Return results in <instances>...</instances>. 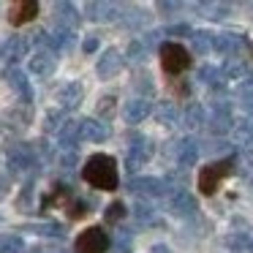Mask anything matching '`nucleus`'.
Listing matches in <instances>:
<instances>
[{
  "mask_svg": "<svg viewBox=\"0 0 253 253\" xmlns=\"http://www.w3.org/2000/svg\"><path fill=\"white\" fill-rule=\"evenodd\" d=\"M155 155V142L144 133H131L128 136V153H126V171L133 174L136 169H142L144 164H150Z\"/></svg>",
  "mask_w": 253,
  "mask_h": 253,
  "instance_id": "obj_4",
  "label": "nucleus"
},
{
  "mask_svg": "<svg viewBox=\"0 0 253 253\" xmlns=\"http://www.w3.org/2000/svg\"><path fill=\"white\" fill-rule=\"evenodd\" d=\"M234 171H237V158L234 155L210 161V164L199 171V191H202L204 196H215L218 188H220V182H223L229 174H234Z\"/></svg>",
  "mask_w": 253,
  "mask_h": 253,
  "instance_id": "obj_3",
  "label": "nucleus"
},
{
  "mask_svg": "<svg viewBox=\"0 0 253 253\" xmlns=\"http://www.w3.org/2000/svg\"><path fill=\"white\" fill-rule=\"evenodd\" d=\"M109 245H112L109 231H106L104 226H90V229H84L82 234L77 237L74 251L77 253H106Z\"/></svg>",
  "mask_w": 253,
  "mask_h": 253,
  "instance_id": "obj_7",
  "label": "nucleus"
},
{
  "mask_svg": "<svg viewBox=\"0 0 253 253\" xmlns=\"http://www.w3.org/2000/svg\"><path fill=\"white\" fill-rule=\"evenodd\" d=\"M6 117L8 120H17V126L25 128V126H30V120H33V109H30L28 104H19V106H14V109H8Z\"/></svg>",
  "mask_w": 253,
  "mask_h": 253,
  "instance_id": "obj_37",
  "label": "nucleus"
},
{
  "mask_svg": "<svg viewBox=\"0 0 253 253\" xmlns=\"http://www.w3.org/2000/svg\"><path fill=\"white\" fill-rule=\"evenodd\" d=\"M22 231H33V234H39V237H55V240H63V237H66V226L57 223V220L28 223V226H22Z\"/></svg>",
  "mask_w": 253,
  "mask_h": 253,
  "instance_id": "obj_27",
  "label": "nucleus"
},
{
  "mask_svg": "<svg viewBox=\"0 0 253 253\" xmlns=\"http://www.w3.org/2000/svg\"><path fill=\"white\" fill-rule=\"evenodd\" d=\"M28 36H8L3 44H0V63L6 68H17V63L22 57H28Z\"/></svg>",
  "mask_w": 253,
  "mask_h": 253,
  "instance_id": "obj_9",
  "label": "nucleus"
},
{
  "mask_svg": "<svg viewBox=\"0 0 253 253\" xmlns=\"http://www.w3.org/2000/svg\"><path fill=\"white\" fill-rule=\"evenodd\" d=\"M36 17H39V3H36V0H17V3L8 6V22H11L14 28L33 22Z\"/></svg>",
  "mask_w": 253,
  "mask_h": 253,
  "instance_id": "obj_18",
  "label": "nucleus"
},
{
  "mask_svg": "<svg viewBox=\"0 0 253 253\" xmlns=\"http://www.w3.org/2000/svg\"><path fill=\"white\" fill-rule=\"evenodd\" d=\"M166 212L174 215V218H196L199 212V202L188 188H174V191H166Z\"/></svg>",
  "mask_w": 253,
  "mask_h": 253,
  "instance_id": "obj_6",
  "label": "nucleus"
},
{
  "mask_svg": "<svg viewBox=\"0 0 253 253\" xmlns=\"http://www.w3.org/2000/svg\"><path fill=\"white\" fill-rule=\"evenodd\" d=\"M150 253H171V248H169V245H164V242H158V245L150 248Z\"/></svg>",
  "mask_w": 253,
  "mask_h": 253,
  "instance_id": "obj_46",
  "label": "nucleus"
},
{
  "mask_svg": "<svg viewBox=\"0 0 253 253\" xmlns=\"http://www.w3.org/2000/svg\"><path fill=\"white\" fill-rule=\"evenodd\" d=\"M115 95H104V98L98 101V106H95V112H98V117L104 123H109L112 117H115V109H117V104H115Z\"/></svg>",
  "mask_w": 253,
  "mask_h": 253,
  "instance_id": "obj_40",
  "label": "nucleus"
},
{
  "mask_svg": "<svg viewBox=\"0 0 253 253\" xmlns=\"http://www.w3.org/2000/svg\"><path fill=\"white\" fill-rule=\"evenodd\" d=\"M0 220H3V215H0Z\"/></svg>",
  "mask_w": 253,
  "mask_h": 253,
  "instance_id": "obj_48",
  "label": "nucleus"
},
{
  "mask_svg": "<svg viewBox=\"0 0 253 253\" xmlns=\"http://www.w3.org/2000/svg\"><path fill=\"white\" fill-rule=\"evenodd\" d=\"M33 193H36V188H33V177H30L28 182H25V188H22V193H19V199H17V207L22 210V212H30L33 210Z\"/></svg>",
  "mask_w": 253,
  "mask_h": 253,
  "instance_id": "obj_41",
  "label": "nucleus"
},
{
  "mask_svg": "<svg viewBox=\"0 0 253 253\" xmlns=\"http://www.w3.org/2000/svg\"><path fill=\"white\" fill-rule=\"evenodd\" d=\"M74 46H77V33H71V30H55V33H49V46H46L49 52L63 55V52H71Z\"/></svg>",
  "mask_w": 253,
  "mask_h": 253,
  "instance_id": "obj_24",
  "label": "nucleus"
},
{
  "mask_svg": "<svg viewBox=\"0 0 253 253\" xmlns=\"http://www.w3.org/2000/svg\"><path fill=\"white\" fill-rule=\"evenodd\" d=\"M79 136H82V142H106L112 136V126L98 120V117H82L79 120Z\"/></svg>",
  "mask_w": 253,
  "mask_h": 253,
  "instance_id": "obj_13",
  "label": "nucleus"
},
{
  "mask_svg": "<svg viewBox=\"0 0 253 253\" xmlns=\"http://www.w3.org/2000/svg\"><path fill=\"white\" fill-rule=\"evenodd\" d=\"M57 142H60V150H77L82 136H79V120H66V126L57 133Z\"/></svg>",
  "mask_w": 253,
  "mask_h": 253,
  "instance_id": "obj_26",
  "label": "nucleus"
},
{
  "mask_svg": "<svg viewBox=\"0 0 253 253\" xmlns=\"http://www.w3.org/2000/svg\"><path fill=\"white\" fill-rule=\"evenodd\" d=\"M90 210H93V204H90L87 199L74 196L71 202H68L66 212H68V218H71V220H79V218H87V215H90Z\"/></svg>",
  "mask_w": 253,
  "mask_h": 253,
  "instance_id": "obj_35",
  "label": "nucleus"
},
{
  "mask_svg": "<svg viewBox=\"0 0 253 253\" xmlns=\"http://www.w3.org/2000/svg\"><path fill=\"white\" fill-rule=\"evenodd\" d=\"M204 120H207V112H204L202 104H188L185 112H182V126L185 131H202Z\"/></svg>",
  "mask_w": 253,
  "mask_h": 253,
  "instance_id": "obj_25",
  "label": "nucleus"
},
{
  "mask_svg": "<svg viewBox=\"0 0 253 253\" xmlns=\"http://www.w3.org/2000/svg\"><path fill=\"white\" fill-rule=\"evenodd\" d=\"M126 215H128V207H126V204H123V202H112L109 207L104 210V220H106V223H109V226L120 223V220L126 218Z\"/></svg>",
  "mask_w": 253,
  "mask_h": 253,
  "instance_id": "obj_39",
  "label": "nucleus"
},
{
  "mask_svg": "<svg viewBox=\"0 0 253 253\" xmlns=\"http://www.w3.org/2000/svg\"><path fill=\"white\" fill-rule=\"evenodd\" d=\"M161 30H164V36H177V39L193 33V28H191V25H185V22H182V25H166V28H161Z\"/></svg>",
  "mask_w": 253,
  "mask_h": 253,
  "instance_id": "obj_43",
  "label": "nucleus"
},
{
  "mask_svg": "<svg viewBox=\"0 0 253 253\" xmlns=\"http://www.w3.org/2000/svg\"><path fill=\"white\" fill-rule=\"evenodd\" d=\"M196 8L202 11L204 19H212V22H220V19H226L231 14V6L229 3H196Z\"/></svg>",
  "mask_w": 253,
  "mask_h": 253,
  "instance_id": "obj_29",
  "label": "nucleus"
},
{
  "mask_svg": "<svg viewBox=\"0 0 253 253\" xmlns=\"http://www.w3.org/2000/svg\"><path fill=\"white\" fill-rule=\"evenodd\" d=\"M131 87L136 90V98H147V101L153 98V93H155V84H153V77H150V74H136Z\"/></svg>",
  "mask_w": 253,
  "mask_h": 253,
  "instance_id": "obj_34",
  "label": "nucleus"
},
{
  "mask_svg": "<svg viewBox=\"0 0 253 253\" xmlns=\"http://www.w3.org/2000/svg\"><path fill=\"white\" fill-rule=\"evenodd\" d=\"M55 98H57V109H63V112L79 109V106H82V98H84L82 82H68V84H63V87L57 90Z\"/></svg>",
  "mask_w": 253,
  "mask_h": 253,
  "instance_id": "obj_16",
  "label": "nucleus"
},
{
  "mask_svg": "<svg viewBox=\"0 0 253 253\" xmlns=\"http://www.w3.org/2000/svg\"><path fill=\"white\" fill-rule=\"evenodd\" d=\"M204 128H207L212 136H226L234 128V117H231V106L226 101H212V109H210V117L204 120Z\"/></svg>",
  "mask_w": 253,
  "mask_h": 253,
  "instance_id": "obj_8",
  "label": "nucleus"
},
{
  "mask_svg": "<svg viewBox=\"0 0 253 253\" xmlns=\"http://www.w3.org/2000/svg\"><path fill=\"white\" fill-rule=\"evenodd\" d=\"M95 49H98V36H87L84 44H82V52H84V55H93Z\"/></svg>",
  "mask_w": 253,
  "mask_h": 253,
  "instance_id": "obj_45",
  "label": "nucleus"
},
{
  "mask_svg": "<svg viewBox=\"0 0 253 253\" xmlns=\"http://www.w3.org/2000/svg\"><path fill=\"white\" fill-rule=\"evenodd\" d=\"M28 71L33 74L36 79H49L52 74L57 71V55L49 49H36L33 57L28 60Z\"/></svg>",
  "mask_w": 253,
  "mask_h": 253,
  "instance_id": "obj_12",
  "label": "nucleus"
},
{
  "mask_svg": "<svg viewBox=\"0 0 253 253\" xmlns=\"http://www.w3.org/2000/svg\"><path fill=\"white\" fill-rule=\"evenodd\" d=\"M133 218L139 220V223L150 226V223H158V210L153 207L150 202H144V199H139L136 207H133Z\"/></svg>",
  "mask_w": 253,
  "mask_h": 253,
  "instance_id": "obj_32",
  "label": "nucleus"
},
{
  "mask_svg": "<svg viewBox=\"0 0 253 253\" xmlns=\"http://www.w3.org/2000/svg\"><path fill=\"white\" fill-rule=\"evenodd\" d=\"M248 55H251V60H248V66H253V44H248Z\"/></svg>",
  "mask_w": 253,
  "mask_h": 253,
  "instance_id": "obj_47",
  "label": "nucleus"
},
{
  "mask_svg": "<svg viewBox=\"0 0 253 253\" xmlns=\"http://www.w3.org/2000/svg\"><path fill=\"white\" fill-rule=\"evenodd\" d=\"M123 71V55L115 49V46H109V49L101 52L98 63H95V74H98V79H115L117 74Z\"/></svg>",
  "mask_w": 253,
  "mask_h": 253,
  "instance_id": "obj_15",
  "label": "nucleus"
},
{
  "mask_svg": "<svg viewBox=\"0 0 253 253\" xmlns=\"http://www.w3.org/2000/svg\"><path fill=\"white\" fill-rule=\"evenodd\" d=\"M6 82L11 90H17L22 104L30 106V101H33V87H30V82H28V74L19 71V68H6Z\"/></svg>",
  "mask_w": 253,
  "mask_h": 253,
  "instance_id": "obj_21",
  "label": "nucleus"
},
{
  "mask_svg": "<svg viewBox=\"0 0 253 253\" xmlns=\"http://www.w3.org/2000/svg\"><path fill=\"white\" fill-rule=\"evenodd\" d=\"M158 52H161V66H164V71L169 74V77H180V74H185L188 68H191V55H188V49L182 44H177V41L161 44Z\"/></svg>",
  "mask_w": 253,
  "mask_h": 253,
  "instance_id": "obj_5",
  "label": "nucleus"
},
{
  "mask_svg": "<svg viewBox=\"0 0 253 253\" xmlns=\"http://www.w3.org/2000/svg\"><path fill=\"white\" fill-rule=\"evenodd\" d=\"M52 11H55L57 30H71V33H77L82 17H79V8L74 6V3H55V6H52Z\"/></svg>",
  "mask_w": 253,
  "mask_h": 253,
  "instance_id": "obj_17",
  "label": "nucleus"
},
{
  "mask_svg": "<svg viewBox=\"0 0 253 253\" xmlns=\"http://www.w3.org/2000/svg\"><path fill=\"white\" fill-rule=\"evenodd\" d=\"M153 115H155V120H158L161 126H174L177 117H180V112H177L174 101H161V104L153 109Z\"/></svg>",
  "mask_w": 253,
  "mask_h": 253,
  "instance_id": "obj_30",
  "label": "nucleus"
},
{
  "mask_svg": "<svg viewBox=\"0 0 253 253\" xmlns=\"http://www.w3.org/2000/svg\"><path fill=\"white\" fill-rule=\"evenodd\" d=\"M84 14H87L90 22H115L117 14H120V6H117V3H98V0H90V3H84Z\"/></svg>",
  "mask_w": 253,
  "mask_h": 253,
  "instance_id": "obj_20",
  "label": "nucleus"
},
{
  "mask_svg": "<svg viewBox=\"0 0 253 253\" xmlns=\"http://www.w3.org/2000/svg\"><path fill=\"white\" fill-rule=\"evenodd\" d=\"M150 115H153V104H150L147 98H136V95H133L131 101H126V104H123V120L131 123V126L144 123Z\"/></svg>",
  "mask_w": 253,
  "mask_h": 253,
  "instance_id": "obj_19",
  "label": "nucleus"
},
{
  "mask_svg": "<svg viewBox=\"0 0 253 253\" xmlns=\"http://www.w3.org/2000/svg\"><path fill=\"white\" fill-rule=\"evenodd\" d=\"M147 19H150V14L144 11V8H139V6H120V14H117V22H123L126 28H131V30L144 28Z\"/></svg>",
  "mask_w": 253,
  "mask_h": 253,
  "instance_id": "obj_22",
  "label": "nucleus"
},
{
  "mask_svg": "<svg viewBox=\"0 0 253 253\" xmlns=\"http://www.w3.org/2000/svg\"><path fill=\"white\" fill-rule=\"evenodd\" d=\"M199 153H202V144H199L196 139H188V136L180 139V142H177V147H174V164H177V169L188 171L191 166H196Z\"/></svg>",
  "mask_w": 253,
  "mask_h": 253,
  "instance_id": "obj_14",
  "label": "nucleus"
},
{
  "mask_svg": "<svg viewBox=\"0 0 253 253\" xmlns=\"http://www.w3.org/2000/svg\"><path fill=\"white\" fill-rule=\"evenodd\" d=\"M82 180L95 191H117L120 188V171L117 161L106 153H95L84 161L82 166Z\"/></svg>",
  "mask_w": 253,
  "mask_h": 253,
  "instance_id": "obj_1",
  "label": "nucleus"
},
{
  "mask_svg": "<svg viewBox=\"0 0 253 253\" xmlns=\"http://www.w3.org/2000/svg\"><path fill=\"white\" fill-rule=\"evenodd\" d=\"M0 253H25V242L17 234H0Z\"/></svg>",
  "mask_w": 253,
  "mask_h": 253,
  "instance_id": "obj_38",
  "label": "nucleus"
},
{
  "mask_svg": "<svg viewBox=\"0 0 253 253\" xmlns=\"http://www.w3.org/2000/svg\"><path fill=\"white\" fill-rule=\"evenodd\" d=\"M223 245L234 253H253V237L251 234H229L223 237Z\"/></svg>",
  "mask_w": 253,
  "mask_h": 253,
  "instance_id": "obj_33",
  "label": "nucleus"
},
{
  "mask_svg": "<svg viewBox=\"0 0 253 253\" xmlns=\"http://www.w3.org/2000/svg\"><path fill=\"white\" fill-rule=\"evenodd\" d=\"M147 46L142 44V39H133L131 44H128L126 55H123V63H131V66H142L144 60H147Z\"/></svg>",
  "mask_w": 253,
  "mask_h": 253,
  "instance_id": "obj_31",
  "label": "nucleus"
},
{
  "mask_svg": "<svg viewBox=\"0 0 253 253\" xmlns=\"http://www.w3.org/2000/svg\"><path fill=\"white\" fill-rule=\"evenodd\" d=\"M199 79H202L204 84H207L210 90H212V93H223L226 87H229V82H226L223 79V74H220V68L218 66H202L199 68Z\"/></svg>",
  "mask_w": 253,
  "mask_h": 253,
  "instance_id": "obj_23",
  "label": "nucleus"
},
{
  "mask_svg": "<svg viewBox=\"0 0 253 253\" xmlns=\"http://www.w3.org/2000/svg\"><path fill=\"white\" fill-rule=\"evenodd\" d=\"M6 164H8V174L11 177H33L39 171L41 161L36 158V150L30 142H17L6 150Z\"/></svg>",
  "mask_w": 253,
  "mask_h": 253,
  "instance_id": "obj_2",
  "label": "nucleus"
},
{
  "mask_svg": "<svg viewBox=\"0 0 253 253\" xmlns=\"http://www.w3.org/2000/svg\"><path fill=\"white\" fill-rule=\"evenodd\" d=\"M63 126H66V112L63 109H49L44 115V131L46 133H60Z\"/></svg>",
  "mask_w": 253,
  "mask_h": 253,
  "instance_id": "obj_36",
  "label": "nucleus"
},
{
  "mask_svg": "<svg viewBox=\"0 0 253 253\" xmlns=\"http://www.w3.org/2000/svg\"><path fill=\"white\" fill-rule=\"evenodd\" d=\"M126 191L147 202V199L164 196L166 185H164V180H161V177H131V180H128V185H126Z\"/></svg>",
  "mask_w": 253,
  "mask_h": 253,
  "instance_id": "obj_11",
  "label": "nucleus"
},
{
  "mask_svg": "<svg viewBox=\"0 0 253 253\" xmlns=\"http://www.w3.org/2000/svg\"><path fill=\"white\" fill-rule=\"evenodd\" d=\"M155 8H158V11H164V14H169V17H174V11H182L185 6H182V3H171V0H169V3H166V0H161Z\"/></svg>",
  "mask_w": 253,
  "mask_h": 253,
  "instance_id": "obj_44",
  "label": "nucleus"
},
{
  "mask_svg": "<svg viewBox=\"0 0 253 253\" xmlns=\"http://www.w3.org/2000/svg\"><path fill=\"white\" fill-rule=\"evenodd\" d=\"M171 93H174L177 101H185L188 95H191V82L182 79V77H174V79H171Z\"/></svg>",
  "mask_w": 253,
  "mask_h": 253,
  "instance_id": "obj_42",
  "label": "nucleus"
},
{
  "mask_svg": "<svg viewBox=\"0 0 253 253\" xmlns=\"http://www.w3.org/2000/svg\"><path fill=\"white\" fill-rule=\"evenodd\" d=\"M248 44H251V41L242 33H229V30H226V33H215V52L223 55L226 60H229V57H242L248 52Z\"/></svg>",
  "mask_w": 253,
  "mask_h": 253,
  "instance_id": "obj_10",
  "label": "nucleus"
},
{
  "mask_svg": "<svg viewBox=\"0 0 253 253\" xmlns=\"http://www.w3.org/2000/svg\"><path fill=\"white\" fill-rule=\"evenodd\" d=\"M191 44L196 55H210V52H215V33L212 30H193Z\"/></svg>",
  "mask_w": 253,
  "mask_h": 253,
  "instance_id": "obj_28",
  "label": "nucleus"
}]
</instances>
